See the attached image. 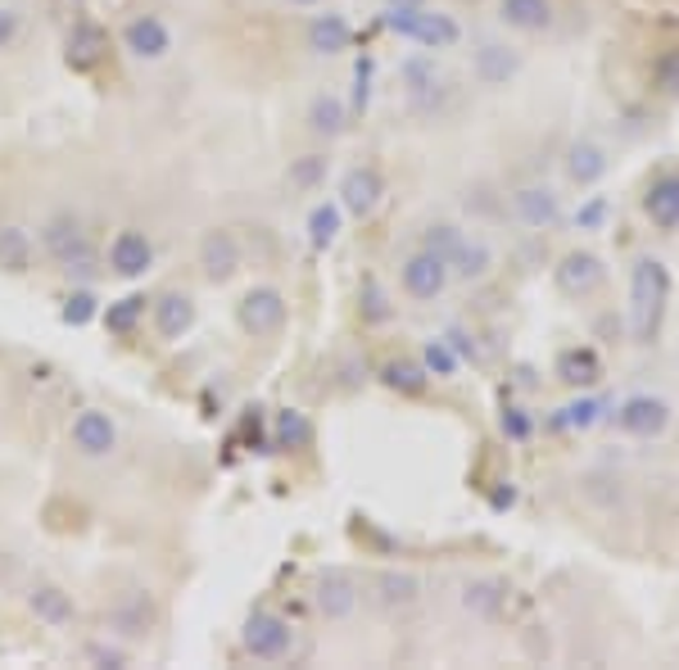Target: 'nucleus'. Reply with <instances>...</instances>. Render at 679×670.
I'll return each mask as SVG.
<instances>
[{
    "instance_id": "nucleus-20",
    "label": "nucleus",
    "mask_w": 679,
    "mask_h": 670,
    "mask_svg": "<svg viewBox=\"0 0 679 670\" xmlns=\"http://www.w3.org/2000/svg\"><path fill=\"white\" fill-rule=\"evenodd\" d=\"M303 46L313 55H322V59L345 55L354 46V23L345 14H331V10L313 14V19H308V27H303Z\"/></svg>"
},
{
    "instance_id": "nucleus-22",
    "label": "nucleus",
    "mask_w": 679,
    "mask_h": 670,
    "mask_svg": "<svg viewBox=\"0 0 679 670\" xmlns=\"http://www.w3.org/2000/svg\"><path fill=\"white\" fill-rule=\"evenodd\" d=\"M552 376H558L567 390H594L603 381V358L589 349V345H575V349H562L558 362H552Z\"/></svg>"
},
{
    "instance_id": "nucleus-19",
    "label": "nucleus",
    "mask_w": 679,
    "mask_h": 670,
    "mask_svg": "<svg viewBox=\"0 0 679 670\" xmlns=\"http://www.w3.org/2000/svg\"><path fill=\"white\" fill-rule=\"evenodd\" d=\"M105 55H109V33H105L100 23L78 19V23H73V33H69V41H64L69 69L91 73V69H100V64H105Z\"/></svg>"
},
{
    "instance_id": "nucleus-47",
    "label": "nucleus",
    "mask_w": 679,
    "mask_h": 670,
    "mask_svg": "<svg viewBox=\"0 0 679 670\" xmlns=\"http://www.w3.org/2000/svg\"><path fill=\"white\" fill-rule=\"evenodd\" d=\"M449 345L457 349L462 362H472V358H476V345H472V335H467V331H449Z\"/></svg>"
},
{
    "instance_id": "nucleus-44",
    "label": "nucleus",
    "mask_w": 679,
    "mask_h": 670,
    "mask_svg": "<svg viewBox=\"0 0 679 670\" xmlns=\"http://www.w3.org/2000/svg\"><path fill=\"white\" fill-rule=\"evenodd\" d=\"M19 33H23L19 14H14V10H5V5H0V50H10V46L19 41Z\"/></svg>"
},
{
    "instance_id": "nucleus-37",
    "label": "nucleus",
    "mask_w": 679,
    "mask_h": 670,
    "mask_svg": "<svg viewBox=\"0 0 679 670\" xmlns=\"http://www.w3.org/2000/svg\"><path fill=\"white\" fill-rule=\"evenodd\" d=\"M653 91L666 100H679V46H666L653 59Z\"/></svg>"
},
{
    "instance_id": "nucleus-36",
    "label": "nucleus",
    "mask_w": 679,
    "mask_h": 670,
    "mask_svg": "<svg viewBox=\"0 0 679 670\" xmlns=\"http://www.w3.org/2000/svg\"><path fill=\"white\" fill-rule=\"evenodd\" d=\"M286 181H290V191H318L322 181H326V155H299V159H290Z\"/></svg>"
},
{
    "instance_id": "nucleus-28",
    "label": "nucleus",
    "mask_w": 679,
    "mask_h": 670,
    "mask_svg": "<svg viewBox=\"0 0 679 670\" xmlns=\"http://www.w3.org/2000/svg\"><path fill=\"white\" fill-rule=\"evenodd\" d=\"M372 594H377L381 607H390V612H404V607H413L421 598V581H417L413 571L390 566V571H381L377 581H372Z\"/></svg>"
},
{
    "instance_id": "nucleus-21",
    "label": "nucleus",
    "mask_w": 679,
    "mask_h": 670,
    "mask_svg": "<svg viewBox=\"0 0 679 670\" xmlns=\"http://www.w3.org/2000/svg\"><path fill=\"white\" fill-rule=\"evenodd\" d=\"M521 73V55L503 41H480L472 50V77L480 86H508L512 77Z\"/></svg>"
},
{
    "instance_id": "nucleus-1",
    "label": "nucleus",
    "mask_w": 679,
    "mask_h": 670,
    "mask_svg": "<svg viewBox=\"0 0 679 670\" xmlns=\"http://www.w3.org/2000/svg\"><path fill=\"white\" fill-rule=\"evenodd\" d=\"M670 303V267L653 254H639L630 267V335L634 345H653Z\"/></svg>"
},
{
    "instance_id": "nucleus-4",
    "label": "nucleus",
    "mask_w": 679,
    "mask_h": 670,
    "mask_svg": "<svg viewBox=\"0 0 679 670\" xmlns=\"http://www.w3.org/2000/svg\"><path fill=\"white\" fill-rule=\"evenodd\" d=\"M670 417H675L670 399H662V394H653V390H634L611 408L616 431L630 435V440H662L670 431Z\"/></svg>"
},
{
    "instance_id": "nucleus-34",
    "label": "nucleus",
    "mask_w": 679,
    "mask_h": 670,
    "mask_svg": "<svg viewBox=\"0 0 679 670\" xmlns=\"http://www.w3.org/2000/svg\"><path fill=\"white\" fill-rule=\"evenodd\" d=\"M603 417H607V404L594 399L589 390H580V399H571V404L562 408L558 426H567V431H594V426H598Z\"/></svg>"
},
{
    "instance_id": "nucleus-26",
    "label": "nucleus",
    "mask_w": 679,
    "mask_h": 670,
    "mask_svg": "<svg viewBox=\"0 0 679 670\" xmlns=\"http://www.w3.org/2000/svg\"><path fill=\"white\" fill-rule=\"evenodd\" d=\"M398 82H404V91L413 96V105H426L440 96V64L436 55H413L398 64Z\"/></svg>"
},
{
    "instance_id": "nucleus-14",
    "label": "nucleus",
    "mask_w": 679,
    "mask_h": 670,
    "mask_svg": "<svg viewBox=\"0 0 679 670\" xmlns=\"http://www.w3.org/2000/svg\"><path fill=\"white\" fill-rule=\"evenodd\" d=\"M154 267V240L136 227H122L114 240H109V272L122 282H141L145 272Z\"/></svg>"
},
{
    "instance_id": "nucleus-41",
    "label": "nucleus",
    "mask_w": 679,
    "mask_h": 670,
    "mask_svg": "<svg viewBox=\"0 0 679 670\" xmlns=\"http://www.w3.org/2000/svg\"><path fill=\"white\" fill-rule=\"evenodd\" d=\"M358 313H362V322H372V326H381V322H390V318H394V309H390V295H385V286H381V282H367V286H362V303H358Z\"/></svg>"
},
{
    "instance_id": "nucleus-39",
    "label": "nucleus",
    "mask_w": 679,
    "mask_h": 670,
    "mask_svg": "<svg viewBox=\"0 0 679 670\" xmlns=\"http://www.w3.org/2000/svg\"><path fill=\"white\" fill-rule=\"evenodd\" d=\"M308 440H313V426H308L303 412L286 408L282 417H276V444H282V448H303Z\"/></svg>"
},
{
    "instance_id": "nucleus-25",
    "label": "nucleus",
    "mask_w": 679,
    "mask_h": 670,
    "mask_svg": "<svg viewBox=\"0 0 679 670\" xmlns=\"http://www.w3.org/2000/svg\"><path fill=\"white\" fill-rule=\"evenodd\" d=\"M508 602V585L485 575V581H467L462 585V612H472L476 621H499Z\"/></svg>"
},
{
    "instance_id": "nucleus-7",
    "label": "nucleus",
    "mask_w": 679,
    "mask_h": 670,
    "mask_svg": "<svg viewBox=\"0 0 679 670\" xmlns=\"http://www.w3.org/2000/svg\"><path fill=\"white\" fill-rule=\"evenodd\" d=\"M449 282H453L449 259L430 254V250H413L404 263H398V286H404V295L417 303H436L449 290Z\"/></svg>"
},
{
    "instance_id": "nucleus-10",
    "label": "nucleus",
    "mask_w": 679,
    "mask_h": 670,
    "mask_svg": "<svg viewBox=\"0 0 679 670\" xmlns=\"http://www.w3.org/2000/svg\"><path fill=\"white\" fill-rule=\"evenodd\" d=\"M240 267H245V246H240V236L227 231V227H213V231L200 240V272H204V282L227 286Z\"/></svg>"
},
{
    "instance_id": "nucleus-12",
    "label": "nucleus",
    "mask_w": 679,
    "mask_h": 670,
    "mask_svg": "<svg viewBox=\"0 0 679 670\" xmlns=\"http://www.w3.org/2000/svg\"><path fill=\"white\" fill-rule=\"evenodd\" d=\"M358 598H362V589H358V581H354L349 571H340V566L318 571L313 602H318V612H322L326 621H349V617L358 612Z\"/></svg>"
},
{
    "instance_id": "nucleus-6",
    "label": "nucleus",
    "mask_w": 679,
    "mask_h": 670,
    "mask_svg": "<svg viewBox=\"0 0 679 670\" xmlns=\"http://www.w3.org/2000/svg\"><path fill=\"white\" fill-rule=\"evenodd\" d=\"M512 204V218L526 227V231H552L562 227L567 208H562V195L548 187V181H521V187L508 195Z\"/></svg>"
},
{
    "instance_id": "nucleus-35",
    "label": "nucleus",
    "mask_w": 679,
    "mask_h": 670,
    "mask_svg": "<svg viewBox=\"0 0 679 670\" xmlns=\"http://www.w3.org/2000/svg\"><path fill=\"white\" fill-rule=\"evenodd\" d=\"M141 318H145V299L141 295H122V299H114L109 309H105V326L114 335H132Z\"/></svg>"
},
{
    "instance_id": "nucleus-42",
    "label": "nucleus",
    "mask_w": 679,
    "mask_h": 670,
    "mask_svg": "<svg viewBox=\"0 0 679 670\" xmlns=\"http://www.w3.org/2000/svg\"><path fill=\"white\" fill-rule=\"evenodd\" d=\"M64 326H86V322H96L100 318V299L91 295V290H73L69 299H64Z\"/></svg>"
},
{
    "instance_id": "nucleus-3",
    "label": "nucleus",
    "mask_w": 679,
    "mask_h": 670,
    "mask_svg": "<svg viewBox=\"0 0 679 670\" xmlns=\"http://www.w3.org/2000/svg\"><path fill=\"white\" fill-rule=\"evenodd\" d=\"M41 250L64 267L69 277H91V272H96V246L86 240V231L73 213H55V218L41 227Z\"/></svg>"
},
{
    "instance_id": "nucleus-29",
    "label": "nucleus",
    "mask_w": 679,
    "mask_h": 670,
    "mask_svg": "<svg viewBox=\"0 0 679 670\" xmlns=\"http://www.w3.org/2000/svg\"><path fill=\"white\" fill-rule=\"evenodd\" d=\"M308 132L313 136H345L349 132V105L335 96V91H322V96H313V105H308Z\"/></svg>"
},
{
    "instance_id": "nucleus-40",
    "label": "nucleus",
    "mask_w": 679,
    "mask_h": 670,
    "mask_svg": "<svg viewBox=\"0 0 679 670\" xmlns=\"http://www.w3.org/2000/svg\"><path fill=\"white\" fill-rule=\"evenodd\" d=\"M467 236L457 223H430L426 231H421V250H430V254H440V259H449L453 250H457V240Z\"/></svg>"
},
{
    "instance_id": "nucleus-5",
    "label": "nucleus",
    "mask_w": 679,
    "mask_h": 670,
    "mask_svg": "<svg viewBox=\"0 0 679 670\" xmlns=\"http://www.w3.org/2000/svg\"><path fill=\"white\" fill-rule=\"evenodd\" d=\"M286 318H290V303L276 286H254L236 303V326L250 335V340H272V335H282Z\"/></svg>"
},
{
    "instance_id": "nucleus-45",
    "label": "nucleus",
    "mask_w": 679,
    "mask_h": 670,
    "mask_svg": "<svg viewBox=\"0 0 679 670\" xmlns=\"http://www.w3.org/2000/svg\"><path fill=\"white\" fill-rule=\"evenodd\" d=\"M603 213H607V204L603 200H589L580 213H575V227H598L603 223Z\"/></svg>"
},
{
    "instance_id": "nucleus-11",
    "label": "nucleus",
    "mask_w": 679,
    "mask_h": 670,
    "mask_svg": "<svg viewBox=\"0 0 679 670\" xmlns=\"http://www.w3.org/2000/svg\"><path fill=\"white\" fill-rule=\"evenodd\" d=\"M122 50L132 59H141V64H159V59H168V50H172V27L159 14H136V19L122 23Z\"/></svg>"
},
{
    "instance_id": "nucleus-18",
    "label": "nucleus",
    "mask_w": 679,
    "mask_h": 670,
    "mask_svg": "<svg viewBox=\"0 0 679 670\" xmlns=\"http://www.w3.org/2000/svg\"><path fill=\"white\" fill-rule=\"evenodd\" d=\"M643 218L653 223L657 231L675 236L679 231V172H662L647 181L643 191Z\"/></svg>"
},
{
    "instance_id": "nucleus-13",
    "label": "nucleus",
    "mask_w": 679,
    "mask_h": 670,
    "mask_svg": "<svg viewBox=\"0 0 679 670\" xmlns=\"http://www.w3.org/2000/svg\"><path fill=\"white\" fill-rule=\"evenodd\" d=\"M381 200H385V177L372 164H358L340 177V208H345L349 218H372Z\"/></svg>"
},
{
    "instance_id": "nucleus-32",
    "label": "nucleus",
    "mask_w": 679,
    "mask_h": 670,
    "mask_svg": "<svg viewBox=\"0 0 679 670\" xmlns=\"http://www.w3.org/2000/svg\"><path fill=\"white\" fill-rule=\"evenodd\" d=\"M33 231L10 223V227H0V267L5 272H27L33 267Z\"/></svg>"
},
{
    "instance_id": "nucleus-38",
    "label": "nucleus",
    "mask_w": 679,
    "mask_h": 670,
    "mask_svg": "<svg viewBox=\"0 0 679 670\" xmlns=\"http://www.w3.org/2000/svg\"><path fill=\"white\" fill-rule=\"evenodd\" d=\"M150 621H154V612H150V598H141V594H132L128 602L114 612V630L118 634H145L150 630Z\"/></svg>"
},
{
    "instance_id": "nucleus-43",
    "label": "nucleus",
    "mask_w": 679,
    "mask_h": 670,
    "mask_svg": "<svg viewBox=\"0 0 679 670\" xmlns=\"http://www.w3.org/2000/svg\"><path fill=\"white\" fill-rule=\"evenodd\" d=\"M499 431L512 440V444H526L531 435H535V417L521 408V404H508L503 408V417H499Z\"/></svg>"
},
{
    "instance_id": "nucleus-48",
    "label": "nucleus",
    "mask_w": 679,
    "mask_h": 670,
    "mask_svg": "<svg viewBox=\"0 0 679 670\" xmlns=\"http://www.w3.org/2000/svg\"><path fill=\"white\" fill-rule=\"evenodd\" d=\"M385 10H426V0H385Z\"/></svg>"
},
{
    "instance_id": "nucleus-24",
    "label": "nucleus",
    "mask_w": 679,
    "mask_h": 670,
    "mask_svg": "<svg viewBox=\"0 0 679 670\" xmlns=\"http://www.w3.org/2000/svg\"><path fill=\"white\" fill-rule=\"evenodd\" d=\"M449 272H453V282H485L489 272H493V246L485 236H462L457 240V250L449 254Z\"/></svg>"
},
{
    "instance_id": "nucleus-2",
    "label": "nucleus",
    "mask_w": 679,
    "mask_h": 670,
    "mask_svg": "<svg viewBox=\"0 0 679 670\" xmlns=\"http://www.w3.org/2000/svg\"><path fill=\"white\" fill-rule=\"evenodd\" d=\"M381 23L398 41H413L421 50H453L462 41V23L453 14H430V10H385Z\"/></svg>"
},
{
    "instance_id": "nucleus-17",
    "label": "nucleus",
    "mask_w": 679,
    "mask_h": 670,
    "mask_svg": "<svg viewBox=\"0 0 679 670\" xmlns=\"http://www.w3.org/2000/svg\"><path fill=\"white\" fill-rule=\"evenodd\" d=\"M499 23L521 37H544L558 27V5L552 0H499Z\"/></svg>"
},
{
    "instance_id": "nucleus-46",
    "label": "nucleus",
    "mask_w": 679,
    "mask_h": 670,
    "mask_svg": "<svg viewBox=\"0 0 679 670\" xmlns=\"http://www.w3.org/2000/svg\"><path fill=\"white\" fill-rule=\"evenodd\" d=\"M91 661H100V666H128V653H118V648H100V644H91L86 648Z\"/></svg>"
},
{
    "instance_id": "nucleus-8",
    "label": "nucleus",
    "mask_w": 679,
    "mask_h": 670,
    "mask_svg": "<svg viewBox=\"0 0 679 670\" xmlns=\"http://www.w3.org/2000/svg\"><path fill=\"white\" fill-rule=\"evenodd\" d=\"M552 286H558L567 299H594L607 286V263L594 250H567L552 267Z\"/></svg>"
},
{
    "instance_id": "nucleus-33",
    "label": "nucleus",
    "mask_w": 679,
    "mask_h": 670,
    "mask_svg": "<svg viewBox=\"0 0 679 670\" xmlns=\"http://www.w3.org/2000/svg\"><path fill=\"white\" fill-rule=\"evenodd\" d=\"M421 368L430 372V381H449V376L462 372V358L449 345V335H430V340L421 345Z\"/></svg>"
},
{
    "instance_id": "nucleus-23",
    "label": "nucleus",
    "mask_w": 679,
    "mask_h": 670,
    "mask_svg": "<svg viewBox=\"0 0 679 670\" xmlns=\"http://www.w3.org/2000/svg\"><path fill=\"white\" fill-rule=\"evenodd\" d=\"M195 326V299L187 290H168L154 299V331H159V340H181V335H191Z\"/></svg>"
},
{
    "instance_id": "nucleus-9",
    "label": "nucleus",
    "mask_w": 679,
    "mask_h": 670,
    "mask_svg": "<svg viewBox=\"0 0 679 670\" xmlns=\"http://www.w3.org/2000/svg\"><path fill=\"white\" fill-rule=\"evenodd\" d=\"M290 644H295V630L276 612H250V621L240 630V648L254 661H282V657H290Z\"/></svg>"
},
{
    "instance_id": "nucleus-16",
    "label": "nucleus",
    "mask_w": 679,
    "mask_h": 670,
    "mask_svg": "<svg viewBox=\"0 0 679 670\" xmlns=\"http://www.w3.org/2000/svg\"><path fill=\"white\" fill-rule=\"evenodd\" d=\"M562 172H567L571 187H580V191H594L598 181L611 172V155H607V145H603V141H594V136H580V141H571V145H567V159H562Z\"/></svg>"
},
{
    "instance_id": "nucleus-31",
    "label": "nucleus",
    "mask_w": 679,
    "mask_h": 670,
    "mask_svg": "<svg viewBox=\"0 0 679 670\" xmlns=\"http://www.w3.org/2000/svg\"><path fill=\"white\" fill-rule=\"evenodd\" d=\"M340 231H345V208L335 204H313V213H308V246L313 250H331Z\"/></svg>"
},
{
    "instance_id": "nucleus-49",
    "label": "nucleus",
    "mask_w": 679,
    "mask_h": 670,
    "mask_svg": "<svg viewBox=\"0 0 679 670\" xmlns=\"http://www.w3.org/2000/svg\"><path fill=\"white\" fill-rule=\"evenodd\" d=\"M290 5H299V10H318V5H326V0H290Z\"/></svg>"
},
{
    "instance_id": "nucleus-30",
    "label": "nucleus",
    "mask_w": 679,
    "mask_h": 670,
    "mask_svg": "<svg viewBox=\"0 0 679 670\" xmlns=\"http://www.w3.org/2000/svg\"><path fill=\"white\" fill-rule=\"evenodd\" d=\"M381 381L394 394H408V399H417V394H426V385H430V372L421 368V358H390V362H381Z\"/></svg>"
},
{
    "instance_id": "nucleus-15",
    "label": "nucleus",
    "mask_w": 679,
    "mask_h": 670,
    "mask_svg": "<svg viewBox=\"0 0 679 670\" xmlns=\"http://www.w3.org/2000/svg\"><path fill=\"white\" fill-rule=\"evenodd\" d=\"M69 440L73 448L82 453V458H109V453L118 448V426L105 408H82L69 426Z\"/></svg>"
},
{
    "instance_id": "nucleus-27",
    "label": "nucleus",
    "mask_w": 679,
    "mask_h": 670,
    "mask_svg": "<svg viewBox=\"0 0 679 670\" xmlns=\"http://www.w3.org/2000/svg\"><path fill=\"white\" fill-rule=\"evenodd\" d=\"M27 612H33L37 621H46V625H55V630H64V625L78 621L73 598L59 585H33V594H27Z\"/></svg>"
}]
</instances>
